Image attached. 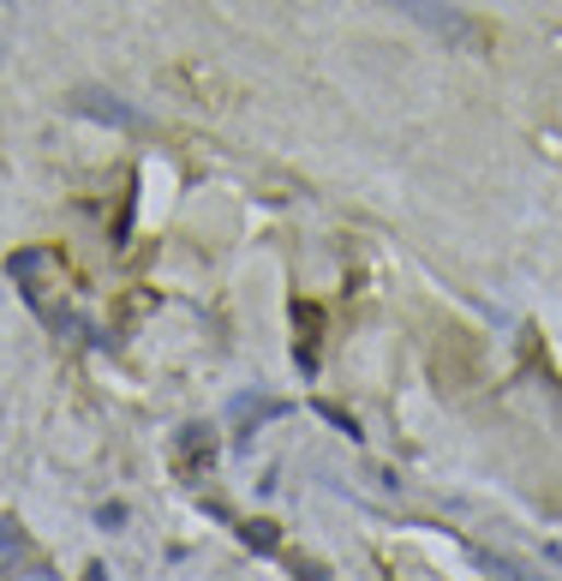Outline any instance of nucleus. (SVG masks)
<instances>
[{
    "label": "nucleus",
    "instance_id": "nucleus-1",
    "mask_svg": "<svg viewBox=\"0 0 562 581\" xmlns=\"http://www.w3.org/2000/svg\"><path fill=\"white\" fill-rule=\"evenodd\" d=\"M383 7H401L413 24L437 31L443 43H455V48H484V43H491V36H484V24H472V12H455L449 0H383Z\"/></svg>",
    "mask_w": 562,
    "mask_h": 581
},
{
    "label": "nucleus",
    "instance_id": "nucleus-2",
    "mask_svg": "<svg viewBox=\"0 0 562 581\" xmlns=\"http://www.w3.org/2000/svg\"><path fill=\"white\" fill-rule=\"evenodd\" d=\"M67 103H72V115H84V120H102V126H120V132H138V126H144V115H138V108H126L120 96L96 91V84H84V91H72Z\"/></svg>",
    "mask_w": 562,
    "mask_h": 581
},
{
    "label": "nucleus",
    "instance_id": "nucleus-3",
    "mask_svg": "<svg viewBox=\"0 0 562 581\" xmlns=\"http://www.w3.org/2000/svg\"><path fill=\"white\" fill-rule=\"evenodd\" d=\"M19 551H24V534L7 522V515H0V563H7V558H19Z\"/></svg>",
    "mask_w": 562,
    "mask_h": 581
},
{
    "label": "nucleus",
    "instance_id": "nucleus-4",
    "mask_svg": "<svg viewBox=\"0 0 562 581\" xmlns=\"http://www.w3.org/2000/svg\"><path fill=\"white\" fill-rule=\"evenodd\" d=\"M84 581H108V576H102V570H91V576H84Z\"/></svg>",
    "mask_w": 562,
    "mask_h": 581
}]
</instances>
